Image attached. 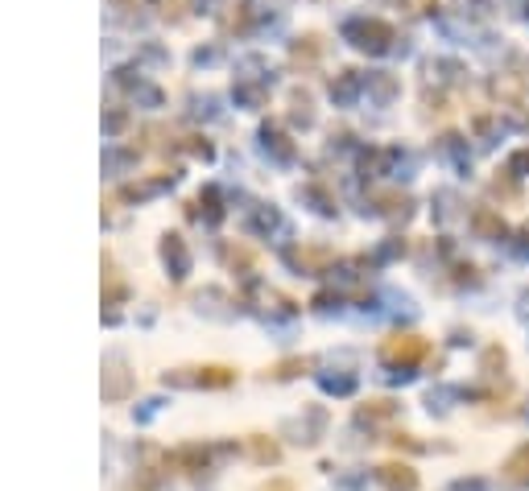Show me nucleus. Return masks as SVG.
Returning <instances> with one entry per match:
<instances>
[{"label":"nucleus","instance_id":"nucleus-2","mask_svg":"<svg viewBox=\"0 0 529 491\" xmlns=\"http://www.w3.org/2000/svg\"><path fill=\"white\" fill-rule=\"evenodd\" d=\"M377 483L385 491H418V470H414L410 462H380Z\"/></svg>","mask_w":529,"mask_h":491},{"label":"nucleus","instance_id":"nucleus-7","mask_svg":"<svg viewBox=\"0 0 529 491\" xmlns=\"http://www.w3.org/2000/svg\"><path fill=\"white\" fill-rule=\"evenodd\" d=\"M475 227H480V232H492V235H505V224H500V219H492L488 211L475 215Z\"/></svg>","mask_w":529,"mask_h":491},{"label":"nucleus","instance_id":"nucleus-5","mask_svg":"<svg viewBox=\"0 0 529 491\" xmlns=\"http://www.w3.org/2000/svg\"><path fill=\"white\" fill-rule=\"evenodd\" d=\"M397 413V405L393 401H368L364 409H360V421H385V417Z\"/></svg>","mask_w":529,"mask_h":491},{"label":"nucleus","instance_id":"nucleus-8","mask_svg":"<svg viewBox=\"0 0 529 491\" xmlns=\"http://www.w3.org/2000/svg\"><path fill=\"white\" fill-rule=\"evenodd\" d=\"M260 491H294V483H286V479H273L269 487H260Z\"/></svg>","mask_w":529,"mask_h":491},{"label":"nucleus","instance_id":"nucleus-4","mask_svg":"<svg viewBox=\"0 0 529 491\" xmlns=\"http://www.w3.org/2000/svg\"><path fill=\"white\" fill-rule=\"evenodd\" d=\"M500 479L508 487H529V442H521L505 462H500Z\"/></svg>","mask_w":529,"mask_h":491},{"label":"nucleus","instance_id":"nucleus-6","mask_svg":"<svg viewBox=\"0 0 529 491\" xmlns=\"http://www.w3.org/2000/svg\"><path fill=\"white\" fill-rule=\"evenodd\" d=\"M249 446H252V459H257V462H277L281 459L277 442H269V438H252Z\"/></svg>","mask_w":529,"mask_h":491},{"label":"nucleus","instance_id":"nucleus-1","mask_svg":"<svg viewBox=\"0 0 529 491\" xmlns=\"http://www.w3.org/2000/svg\"><path fill=\"white\" fill-rule=\"evenodd\" d=\"M426 351H431V347H426L422 334H393V339L380 343V360L389 363V368H401V372L426 360Z\"/></svg>","mask_w":529,"mask_h":491},{"label":"nucleus","instance_id":"nucleus-3","mask_svg":"<svg viewBox=\"0 0 529 491\" xmlns=\"http://www.w3.org/2000/svg\"><path fill=\"white\" fill-rule=\"evenodd\" d=\"M170 385H195V388H227L232 372L227 368H191V376H166Z\"/></svg>","mask_w":529,"mask_h":491}]
</instances>
